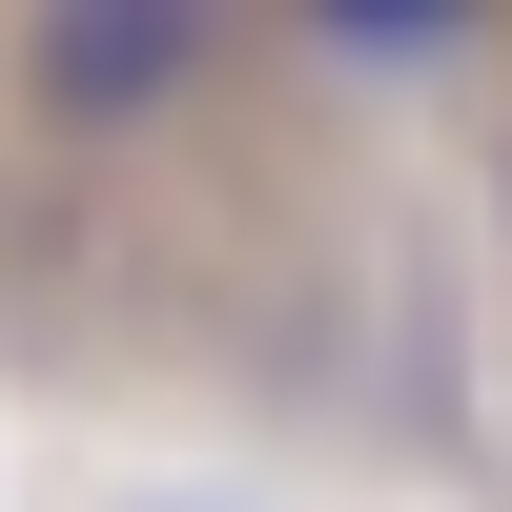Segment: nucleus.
<instances>
[{
    "label": "nucleus",
    "mask_w": 512,
    "mask_h": 512,
    "mask_svg": "<svg viewBox=\"0 0 512 512\" xmlns=\"http://www.w3.org/2000/svg\"><path fill=\"white\" fill-rule=\"evenodd\" d=\"M0 82H21L41 144L144 164L164 123H205V103L246 82V41H226V21H185V0H41V21H0Z\"/></svg>",
    "instance_id": "f257e3e1"
},
{
    "label": "nucleus",
    "mask_w": 512,
    "mask_h": 512,
    "mask_svg": "<svg viewBox=\"0 0 512 512\" xmlns=\"http://www.w3.org/2000/svg\"><path fill=\"white\" fill-rule=\"evenodd\" d=\"M287 62H349V82H410L431 103L451 62H492V21H287Z\"/></svg>",
    "instance_id": "f03ea898"
},
{
    "label": "nucleus",
    "mask_w": 512,
    "mask_h": 512,
    "mask_svg": "<svg viewBox=\"0 0 512 512\" xmlns=\"http://www.w3.org/2000/svg\"><path fill=\"white\" fill-rule=\"evenodd\" d=\"M492 226H512V123H492Z\"/></svg>",
    "instance_id": "7ed1b4c3"
}]
</instances>
